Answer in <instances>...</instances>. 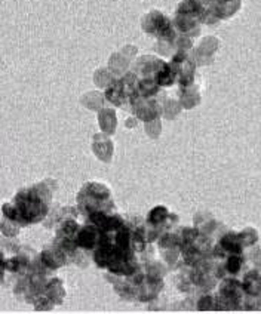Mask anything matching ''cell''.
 <instances>
[{
	"instance_id": "1",
	"label": "cell",
	"mask_w": 261,
	"mask_h": 314,
	"mask_svg": "<svg viewBox=\"0 0 261 314\" xmlns=\"http://www.w3.org/2000/svg\"><path fill=\"white\" fill-rule=\"evenodd\" d=\"M241 264H242L241 258H237V256H231V258L229 259V262H227V270H229L230 273H236V271H239V269H241Z\"/></svg>"
}]
</instances>
